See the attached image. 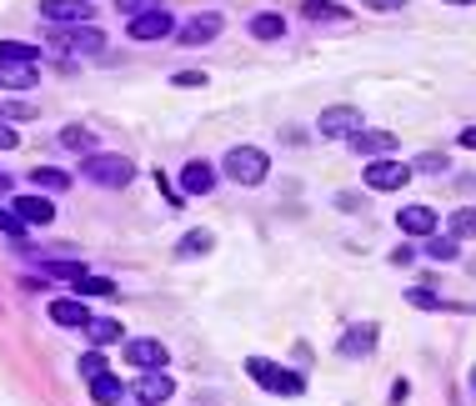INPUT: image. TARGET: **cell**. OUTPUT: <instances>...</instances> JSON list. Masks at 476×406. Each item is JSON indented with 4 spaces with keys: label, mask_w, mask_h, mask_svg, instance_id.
<instances>
[{
    "label": "cell",
    "mask_w": 476,
    "mask_h": 406,
    "mask_svg": "<svg viewBox=\"0 0 476 406\" xmlns=\"http://www.w3.org/2000/svg\"><path fill=\"white\" fill-rule=\"evenodd\" d=\"M251 35H256V41H281V35H286V21H281V15H256V21H251Z\"/></svg>",
    "instance_id": "cell-22"
},
{
    "label": "cell",
    "mask_w": 476,
    "mask_h": 406,
    "mask_svg": "<svg viewBox=\"0 0 476 406\" xmlns=\"http://www.w3.org/2000/svg\"><path fill=\"white\" fill-rule=\"evenodd\" d=\"M306 15H311V21H347V5H336V0H306Z\"/></svg>",
    "instance_id": "cell-28"
},
{
    "label": "cell",
    "mask_w": 476,
    "mask_h": 406,
    "mask_svg": "<svg viewBox=\"0 0 476 406\" xmlns=\"http://www.w3.org/2000/svg\"><path fill=\"white\" fill-rule=\"evenodd\" d=\"M31 186H35V191H65V186H71V176H65V171H51V166H35V171H31Z\"/></svg>",
    "instance_id": "cell-24"
},
{
    "label": "cell",
    "mask_w": 476,
    "mask_h": 406,
    "mask_svg": "<svg viewBox=\"0 0 476 406\" xmlns=\"http://www.w3.org/2000/svg\"><path fill=\"white\" fill-rule=\"evenodd\" d=\"M221 171H226V181H236V186H261L271 176V160H266L261 146H231L226 160H221Z\"/></svg>",
    "instance_id": "cell-1"
},
{
    "label": "cell",
    "mask_w": 476,
    "mask_h": 406,
    "mask_svg": "<svg viewBox=\"0 0 476 406\" xmlns=\"http://www.w3.org/2000/svg\"><path fill=\"white\" fill-rule=\"evenodd\" d=\"M5 191H11V176H5V171H0V196H5Z\"/></svg>",
    "instance_id": "cell-42"
},
{
    "label": "cell",
    "mask_w": 476,
    "mask_h": 406,
    "mask_svg": "<svg viewBox=\"0 0 476 406\" xmlns=\"http://www.w3.org/2000/svg\"><path fill=\"white\" fill-rule=\"evenodd\" d=\"M316 126H321V136H326V140H351L361 126H367V121H361V111H357V106H326Z\"/></svg>",
    "instance_id": "cell-5"
},
{
    "label": "cell",
    "mask_w": 476,
    "mask_h": 406,
    "mask_svg": "<svg viewBox=\"0 0 476 406\" xmlns=\"http://www.w3.org/2000/svg\"><path fill=\"white\" fill-rule=\"evenodd\" d=\"M130 396H136L141 406H166L176 396V382L166 372H141V382L130 386Z\"/></svg>",
    "instance_id": "cell-8"
},
{
    "label": "cell",
    "mask_w": 476,
    "mask_h": 406,
    "mask_svg": "<svg viewBox=\"0 0 476 406\" xmlns=\"http://www.w3.org/2000/svg\"><path fill=\"white\" fill-rule=\"evenodd\" d=\"M391 266H412V246H396V251H391Z\"/></svg>",
    "instance_id": "cell-39"
},
{
    "label": "cell",
    "mask_w": 476,
    "mask_h": 406,
    "mask_svg": "<svg viewBox=\"0 0 476 406\" xmlns=\"http://www.w3.org/2000/svg\"><path fill=\"white\" fill-rule=\"evenodd\" d=\"M61 146H65V150H81V156H90V150H96V136H90L86 126H65V130H61Z\"/></svg>",
    "instance_id": "cell-23"
},
{
    "label": "cell",
    "mask_w": 476,
    "mask_h": 406,
    "mask_svg": "<svg viewBox=\"0 0 476 406\" xmlns=\"http://www.w3.org/2000/svg\"><path fill=\"white\" fill-rule=\"evenodd\" d=\"M81 376H86V382L106 376V356H100V352H86V356H81Z\"/></svg>",
    "instance_id": "cell-34"
},
{
    "label": "cell",
    "mask_w": 476,
    "mask_h": 406,
    "mask_svg": "<svg viewBox=\"0 0 476 406\" xmlns=\"http://www.w3.org/2000/svg\"><path fill=\"white\" fill-rule=\"evenodd\" d=\"M216 191V166L211 160H186L181 166V196H206Z\"/></svg>",
    "instance_id": "cell-11"
},
{
    "label": "cell",
    "mask_w": 476,
    "mask_h": 406,
    "mask_svg": "<svg viewBox=\"0 0 476 406\" xmlns=\"http://www.w3.org/2000/svg\"><path fill=\"white\" fill-rule=\"evenodd\" d=\"M81 176L96 186H106V191H120V186H130V176H136V166H130L126 156H106V150H90L86 160H81Z\"/></svg>",
    "instance_id": "cell-2"
},
{
    "label": "cell",
    "mask_w": 476,
    "mask_h": 406,
    "mask_svg": "<svg viewBox=\"0 0 476 406\" xmlns=\"http://www.w3.org/2000/svg\"><path fill=\"white\" fill-rule=\"evenodd\" d=\"M406 301H412V306H422V311H442L446 306V301L436 296V291H426V286H412V291H406Z\"/></svg>",
    "instance_id": "cell-32"
},
{
    "label": "cell",
    "mask_w": 476,
    "mask_h": 406,
    "mask_svg": "<svg viewBox=\"0 0 476 406\" xmlns=\"http://www.w3.org/2000/svg\"><path fill=\"white\" fill-rule=\"evenodd\" d=\"M41 15L55 25V31H71V25L96 21V5H90V0H41Z\"/></svg>",
    "instance_id": "cell-4"
},
{
    "label": "cell",
    "mask_w": 476,
    "mask_h": 406,
    "mask_svg": "<svg viewBox=\"0 0 476 406\" xmlns=\"http://www.w3.org/2000/svg\"><path fill=\"white\" fill-rule=\"evenodd\" d=\"M246 376L256 386H266V392H276V396H301L306 392L301 376L286 372V366H276V362H266V356H246Z\"/></svg>",
    "instance_id": "cell-3"
},
{
    "label": "cell",
    "mask_w": 476,
    "mask_h": 406,
    "mask_svg": "<svg viewBox=\"0 0 476 406\" xmlns=\"http://www.w3.org/2000/svg\"><path fill=\"white\" fill-rule=\"evenodd\" d=\"M15 140H21V136H15L11 126H0V150H15Z\"/></svg>",
    "instance_id": "cell-40"
},
{
    "label": "cell",
    "mask_w": 476,
    "mask_h": 406,
    "mask_svg": "<svg viewBox=\"0 0 476 406\" xmlns=\"http://www.w3.org/2000/svg\"><path fill=\"white\" fill-rule=\"evenodd\" d=\"M406 181H412V166H401V160H391V156H381V160H371L367 166V186L371 191H401Z\"/></svg>",
    "instance_id": "cell-6"
},
{
    "label": "cell",
    "mask_w": 476,
    "mask_h": 406,
    "mask_svg": "<svg viewBox=\"0 0 476 406\" xmlns=\"http://www.w3.org/2000/svg\"><path fill=\"white\" fill-rule=\"evenodd\" d=\"M171 86H181V91H195V86H206V75H195V71H181L171 81Z\"/></svg>",
    "instance_id": "cell-36"
},
{
    "label": "cell",
    "mask_w": 476,
    "mask_h": 406,
    "mask_svg": "<svg viewBox=\"0 0 476 406\" xmlns=\"http://www.w3.org/2000/svg\"><path fill=\"white\" fill-rule=\"evenodd\" d=\"M426 256L432 261H456L462 246H456V236H432V241H426Z\"/></svg>",
    "instance_id": "cell-29"
},
{
    "label": "cell",
    "mask_w": 476,
    "mask_h": 406,
    "mask_svg": "<svg viewBox=\"0 0 476 406\" xmlns=\"http://www.w3.org/2000/svg\"><path fill=\"white\" fill-rule=\"evenodd\" d=\"M361 5H371V11H401L406 0H361Z\"/></svg>",
    "instance_id": "cell-38"
},
{
    "label": "cell",
    "mask_w": 476,
    "mask_h": 406,
    "mask_svg": "<svg viewBox=\"0 0 476 406\" xmlns=\"http://www.w3.org/2000/svg\"><path fill=\"white\" fill-rule=\"evenodd\" d=\"M211 246H216V236L211 231H186L181 236V256H206Z\"/></svg>",
    "instance_id": "cell-26"
},
{
    "label": "cell",
    "mask_w": 476,
    "mask_h": 406,
    "mask_svg": "<svg viewBox=\"0 0 476 406\" xmlns=\"http://www.w3.org/2000/svg\"><path fill=\"white\" fill-rule=\"evenodd\" d=\"M0 86H11V91H25V86H35V65L0 61Z\"/></svg>",
    "instance_id": "cell-20"
},
{
    "label": "cell",
    "mask_w": 476,
    "mask_h": 406,
    "mask_svg": "<svg viewBox=\"0 0 476 406\" xmlns=\"http://www.w3.org/2000/svg\"><path fill=\"white\" fill-rule=\"evenodd\" d=\"M351 150H357V156H386V150H396V136H391V130H367L361 126L357 136H351Z\"/></svg>",
    "instance_id": "cell-16"
},
{
    "label": "cell",
    "mask_w": 476,
    "mask_h": 406,
    "mask_svg": "<svg viewBox=\"0 0 476 406\" xmlns=\"http://www.w3.org/2000/svg\"><path fill=\"white\" fill-rule=\"evenodd\" d=\"M396 226L406 236H432L436 231V206H401L396 211Z\"/></svg>",
    "instance_id": "cell-13"
},
{
    "label": "cell",
    "mask_w": 476,
    "mask_h": 406,
    "mask_svg": "<svg viewBox=\"0 0 476 406\" xmlns=\"http://www.w3.org/2000/svg\"><path fill=\"white\" fill-rule=\"evenodd\" d=\"M416 171H432V176H442V171H446V156H436V150H426V156L416 160Z\"/></svg>",
    "instance_id": "cell-35"
},
{
    "label": "cell",
    "mask_w": 476,
    "mask_h": 406,
    "mask_svg": "<svg viewBox=\"0 0 476 406\" xmlns=\"http://www.w3.org/2000/svg\"><path fill=\"white\" fill-rule=\"evenodd\" d=\"M0 231H5V236H15V241H25V221L11 211V206H0Z\"/></svg>",
    "instance_id": "cell-33"
},
{
    "label": "cell",
    "mask_w": 476,
    "mask_h": 406,
    "mask_svg": "<svg viewBox=\"0 0 476 406\" xmlns=\"http://www.w3.org/2000/svg\"><path fill=\"white\" fill-rule=\"evenodd\" d=\"M446 5H476V0H446Z\"/></svg>",
    "instance_id": "cell-43"
},
{
    "label": "cell",
    "mask_w": 476,
    "mask_h": 406,
    "mask_svg": "<svg viewBox=\"0 0 476 406\" xmlns=\"http://www.w3.org/2000/svg\"><path fill=\"white\" fill-rule=\"evenodd\" d=\"M51 321L55 326H81V332H86L90 311H86V301L81 296H61V301H51Z\"/></svg>",
    "instance_id": "cell-15"
},
{
    "label": "cell",
    "mask_w": 476,
    "mask_h": 406,
    "mask_svg": "<svg viewBox=\"0 0 476 406\" xmlns=\"http://www.w3.org/2000/svg\"><path fill=\"white\" fill-rule=\"evenodd\" d=\"M462 146H466V150H476V126H471V130H462Z\"/></svg>",
    "instance_id": "cell-41"
},
{
    "label": "cell",
    "mask_w": 476,
    "mask_h": 406,
    "mask_svg": "<svg viewBox=\"0 0 476 406\" xmlns=\"http://www.w3.org/2000/svg\"><path fill=\"white\" fill-rule=\"evenodd\" d=\"M130 31V41H166V35H176V21H171V11H146V15H136V21L126 25Z\"/></svg>",
    "instance_id": "cell-9"
},
{
    "label": "cell",
    "mask_w": 476,
    "mask_h": 406,
    "mask_svg": "<svg viewBox=\"0 0 476 406\" xmlns=\"http://www.w3.org/2000/svg\"><path fill=\"white\" fill-rule=\"evenodd\" d=\"M221 35V15L206 11V15H191L186 25H176V41L181 45H211Z\"/></svg>",
    "instance_id": "cell-10"
},
{
    "label": "cell",
    "mask_w": 476,
    "mask_h": 406,
    "mask_svg": "<svg viewBox=\"0 0 476 406\" xmlns=\"http://www.w3.org/2000/svg\"><path fill=\"white\" fill-rule=\"evenodd\" d=\"M0 61L35 65V61H41V45H25V41H0Z\"/></svg>",
    "instance_id": "cell-21"
},
{
    "label": "cell",
    "mask_w": 476,
    "mask_h": 406,
    "mask_svg": "<svg viewBox=\"0 0 476 406\" xmlns=\"http://www.w3.org/2000/svg\"><path fill=\"white\" fill-rule=\"evenodd\" d=\"M446 236H456V241L476 236V206H456V211H452V231H446Z\"/></svg>",
    "instance_id": "cell-25"
},
{
    "label": "cell",
    "mask_w": 476,
    "mask_h": 406,
    "mask_svg": "<svg viewBox=\"0 0 476 406\" xmlns=\"http://www.w3.org/2000/svg\"><path fill=\"white\" fill-rule=\"evenodd\" d=\"M120 396H126V386H120V376H96V382H90V401L96 406H116Z\"/></svg>",
    "instance_id": "cell-18"
},
{
    "label": "cell",
    "mask_w": 476,
    "mask_h": 406,
    "mask_svg": "<svg viewBox=\"0 0 476 406\" xmlns=\"http://www.w3.org/2000/svg\"><path fill=\"white\" fill-rule=\"evenodd\" d=\"M126 366H141V372H161V366H166V346L156 342V336L126 342Z\"/></svg>",
    "instance_id": "cell-12"
},
{
    "label": "cell",
    "mask_w": 476,
    "mask_h": 406,
    "mask_svg": "<svg viewBox=\"0 0 476 406\" xmlns=\"http://www.w3.org/2000/svg\"><path fill=\"white\" fill-rule=\"evenodd\" d=\"M11 211L21 216L25 226H51V221H55V206L45 201V196H15Z\"/></svg>",
    "instance_id": "cell-14"
},
{
    "label": "cell",
    "mask_w": 476,
    "mask_h": 406,
    "mask_svg": "<svg viewBox=\"0 0 476 406\" xmlns=\"http://www.w3.org/2000/svg\"><path fill=\"white\" fill-rule=\"evenodd\" d=\"M51 45H65L71 55H100V45H106V35L96 31V25H71V31H55Z\"/></svg>",
    "instance_id": "cell-7"
},
{
    "label": "cell",
    "mask_w": 476,
    "mask_h": 406,
    "mask_svg": "<svg viewBox=\"0 0 476 406\" xmlns=\"http://www.w3.org/2000/svg\"><path fill=\"white\" fill-rule=\"evenodd\" d=\"M156 186H161V191H166V201H171V206H181V201H186V196H181V191H176V186H171V181H166V176H161V171H156Z\"/></svg>",
    "instance_id": "cell-37"
},
{
    "label": "cell",
    "mask_w": 476,
    "mask_h": 406,
    "mask_svg": "<svg viewBox=\"0 0 476 406\" xmlns=\"http://www.w3.org/2000/svg\"><path fill=\"white\" fill-rule=\"evenodd\" d=\"M86 336L96 346H110V342H120V321L116 316H90L86 321Z\"/></svg>",
    "instance_id": "cell-19"
},
{
    "label": "cell",
    "mask_w": 476,
    "mask_h": 406,
    "mask_svg": "<svg viewBox=\"0 0 476 406\" xmlns=\"http://www.w3.org/2000/svg\"><path fill=\"white\" fill-rule=\"evenodd\" d=\"M166 0H116V11L126 15V21H136V15H146V11H161Z\"/></svg>",
    "instance_id": "cell-31"
},
{
    "label": "cell",
    "mask_w": 476,
    "mask_h": 406,
    "mask_svg": "<svg viewBox=\"0 0 476 406\" xmlns=\"http://www.w3.org/2000/svg\"><path fill=\"white\" fill-rule=\"evenodd\" d=\"M45 276H61V281H81L86 276V266H81V261H45Z\"/></svg>",
    "instance_id": "cell-30"
},
{
    "label": "cell",
    "mask_w": 476,
    "mask_h": 406,
    "mask_svg": "<svg viewBox=\"0 0 476 406\" xmlns=\"http://www.w3.org/2000/svg\"><path fill=\"white\" fill-rule=\"evenodd\" d=\"M371 346H376V326H371V321H361V326H351V332L341 336V356H367Z\"/></svg>",
    "instance_id": "cell-17"
},
{
    "label": "cell",
    "mask_w": 476,
    "mask_h": 406,
    "mask_svg": "<svg viewBox=\"0 0 476 406\" xmlns=\"http://www.w3.org/2000/svg\"><path fill=\"white\" fill-rule=\"evenodd\" d=\"M471 392H476V372H471Z\"/></svg>",
    "instance_id": "cell-44"
},
{
    "label": "cell",
    "mask_w": 476,
    "mask_h": 406,
    "mask_svg": "<svg viewBox=\"0 0 476 406\" xmlns=\"http://www.w3.org/2000/svg\"><path fill=\"white\" fill-rule=\"evenodd\" d=\"M110 291H116V281H110V276H90V271H86V276L76 281V296L81 301H86V296H110Z\"/></svg>",
    "instance_id": "cell-27"
}]
</instances>
